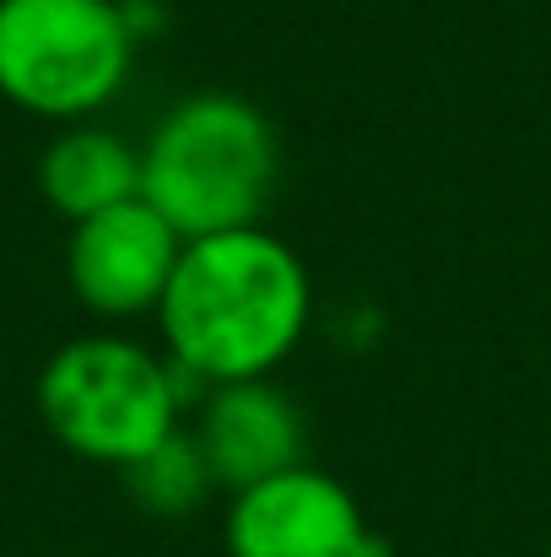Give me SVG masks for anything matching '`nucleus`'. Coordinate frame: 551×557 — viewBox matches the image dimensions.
<instances>
[{"mask_svg":"<svg viewBox=\"0 0 551 557\" xmlns=\"http://www.w3.org/2000/svg\"><path fill=\"white\" fill-rule=\"evenodd\" d=\"M158 314L168 363L184 379H271L309 331L314 287L292 244L265 227H233L184 244Z\"/></svg>","mask_w":551,"mask_h":557,"instance_id":"f257e3e1","label":"nucleus"},{"mask_svg":"<svg viewBox=\"0 0 551 557\" xmlns=\"http://www.w3.org/2000/svg\"><path fill=\"white\" fill-rule=\"evenodd\" d=\"M276 174V131L238 92H189L141 147V200L174 222L184 244L260 227Z\"/></svg>","mask_w":551,"mask_h":557,"instance_id":"f03ea898","label":"nucleus"},{"mask_svg":"<svg viewBox=\"0 0 551 557\" xmlns=\"http://www.w3.org/2000/svg\"><path fill=\"white\" fill-rule=\"evenodd\" d=\"M184 373L125 336H76L38 373V417L82 460L136 466L179 428Z\"/></svg>","mask_w":551,"mask_h":557,"instance_id":"7ed1b4c3","label":"nucleus"},{"mask_svg":"<svg viewBox=\"0 0 551 557\" xmlns=\"http://www.w3.org/2000/svg\"><path fill=\"white\" fill-rule=\"evenodd\" d=\"M130 65L125 0H0V98L22 114L82 125L120 98Z\"/></svg>","mask_w":551,"mask_h":557,"instance_id":"20e7f679","label":"nucleus"},{"mask_svg":"<svg viewBox=\"0 0 551 557\" xmlns=\"http://www.w3.org/2000/svg\"><path fill=\"white\" fill-rule=\"evenodd\" d=\"M222 536L227 557H389V542L367 531L358 498L314 466L233 493Z\"/></svg>","mask_w":551,"mask_h":557,"instance_id":"39448f33","label":"nucleus"},{"mask_svg":"<svg viewBox=\"0 0 551 557\" xmlns=\"http://www.w3.org/2000/svg\"><path fill=\"white\" fill-rule=\"evenodd\" d=\"M179 255L184 238L174 233V222L136 195L71 227L65 276L98 320H136L163 304Z\"/></svg>","mask_w":551,"mask_h":557,"instance_id":"423d86ee","label":"nucleus"},{"mask_svg":"<svg viewBox=\"0 0 551 557\" xmlns=\"http://www.w3.org/2000/svg\"><path fill=\"white\" fill-rule=\"evenodd\" d=\"M189 433L211 466V482L227 493H243L254 482H271V476L303 466V438H309L303 411L271 379L211 384Z\"/></svg>","mask_w":551,"mask_h":557,"instance_id":"0eeeda50","label":"nucleus"},{"mask_svg":"<svg viewBox=\"0 0 551 557\" xmlns=\"http://www.w3.org/2000/svg\"><path fill=\"white\" fill-rule=\"evenodd\" d=\"M38 189L60 216L87 222V216L141 195V152L103 125H71L43 147Z\"/></svg>","mask_w":551,"mask_h":557,"instance_id":"6e6552de","label":"nucleus"},{"mask_svg":"<svg viewBox=\"0 0 551 557\" xmlns=\"http://www.w3.org/2000/svg\"><path fill=\"white\" fill-rule=\"evenodd\" d=\"M125 487H130V498H136L147 515L179 520V515H189L216 482H211V466H205L195 433L174 428L158 449H147L136 466H125Z\"/></svg>","mask_w":551,"mask_h":557,"instance_id":"1a4fd4ad","label":"nucleus"},{"mask_svg":"<svg viewBox=\"0 0 551 557\" xmlns=\"http://www.w3.org/2000/svg\"><path fill=\"white\" fill-rule=\"evenodd\" d=\"M547 557H551V553H547Z\"/></svg>","mask_w":551,"mask_h":557,"instance_id":"9d476101","label":"nucleus"}]
</instances>
